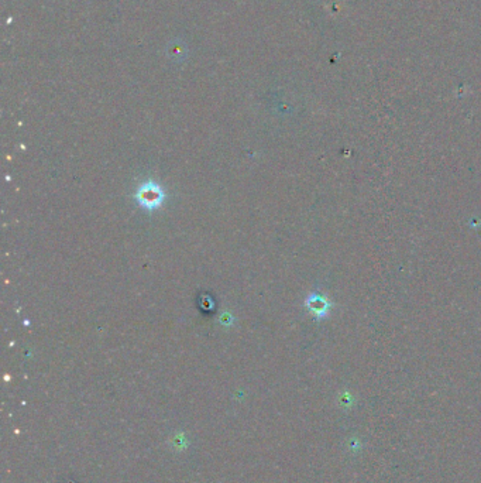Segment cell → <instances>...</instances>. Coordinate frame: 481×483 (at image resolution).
Masks as SVG:
<instances>
[{
    "instance_id": "1",
    "label": "cell",
    "mask_w": 481,
    "mask_h": 483,
    "mask_svg": "<svg viewBox=\"0 0 481 483\" xmlns=\"http://www.w3.org/2000/svg\"><path fill=\"white\" fill-rule=\"evenodd\" d=\"M166 199V194L163 188L158 186L154 181H147L139 187L135 193V201L143 210L146 211H155L163 205Z\"/></svg>"
},
{
    "instance_id": "2",
    "label": "cell",
    "mask_w": 481,
    "mask_h": 483,
    "mask_svg": "<svg viewBox=\"0 0 481 483\" xmlns=\"http://www.w3.org/2000/svg\"><path fill=\"white\" fill-rule=\"evenodd\" d=\"M305 306L309 310V312L313 314V317L316 319L326 318L330 312V308H332V303L320 293H312L311 295H308Z\"/></svg>"
}]
</instances>
